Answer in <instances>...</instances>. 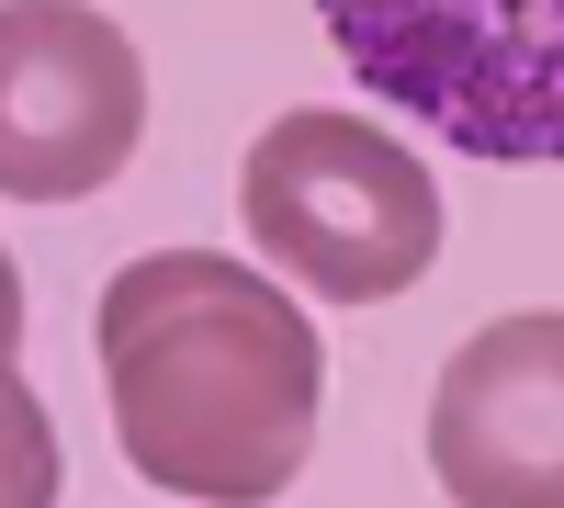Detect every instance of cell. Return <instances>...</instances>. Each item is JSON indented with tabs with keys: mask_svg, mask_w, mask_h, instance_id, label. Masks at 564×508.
I'll return each mask as SVG.
<instances>
[{
	"mask_svg": "<svg viewBox=\"0 0 564 508\" xmlns=\"http://www.w3.org/2000/svg\"><path fill=\"white\" fill-rule=\"evenodd\" d=\"M90 339H102L113 441L135 452L148 486L249 508L305 475L327 350L305 328L294 283L238 271L215 249H148L113 271Z\"/></svg>",
	"mask_w": 564,
	"mask_h": 508,
	"instance_id": "6da1fadb",
	"label": "cell"
},
{
	"mask_svg": "<svg viewBox=\"0 0 564 508\" xmlns=\"http://www.w3.org/2000/svg\"><path fill=\"white\" fill-rule=\"evenodd\" d=\"M430 475L463 508H564V316H497L441 361Z\"/></svg>",
	"mask_w": 564,
	"mask_h": 508,
	"instance_id": "5b68a950",
	"label": "cell"
},
{
	"mask_svg": "<svg viewBox=\"0 0 564 508\" xmlns=\"http://www.w3.org/2000/svg\"><path fill=\"white\" fill-rule=\"evenodd\" d=\"M249 238L327 305H384L441 260V181L361 114H282L238 170Z\"/></svg>",
	"mask_w": 564,
	"mask_h": 508,
	"instance_id": "3957f363",
	"label": "cell"
},
{
	"mask_svg": "<svg viewBox=\"0 0 564 508\" xmlns=\"http://www.w3.org/2000/svg\"><path fill=\"white\" fill-rule=\"evenodd\" d=\"M148 136V68L90 0H12L0 12V193L79 204Z\"/></svg>",
	"mask_w": 564,
	"mask_h": 508,
	"instance_id": "277c9868",
	"label": "cell"
},
{
	"mask_svg": "<svg viewBox=\"0 0 564 508\" xmlns=\"http://www.w3.org/2000/svg\"><path fill=\"white\" fill-rule=\"evenodd\" d=\"M327 45L406 125L497 170L564 159V0H316Z\"/></svg>",
	"mask_w": 564,
	"mask_h": 508,
	"instance_id": "7a4b0ae2",
	"label": "cell"
}]
</instances>
